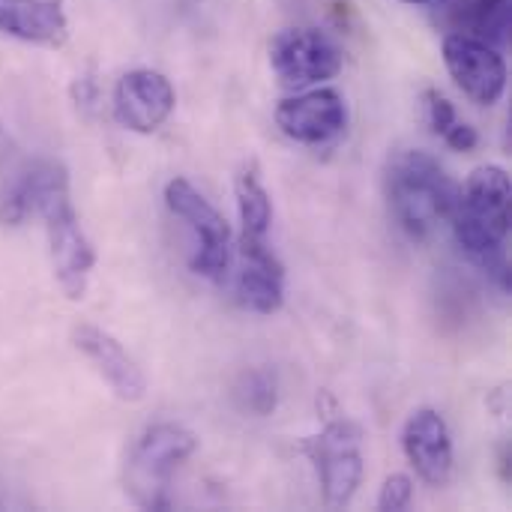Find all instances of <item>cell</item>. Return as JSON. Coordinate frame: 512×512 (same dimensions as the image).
<instances>
[{
    "instance_id": "1",
    "label": "cell",
    "mask_w": 512,
    "mask_h": 512,
    "mask_svg": "<svg viewBox=\"0 0 512 512\" xmlns=\"http://www.w3.org/2000/svg\"><path fill=\"white\" fill-rule=\"evenodd\" d=\"M27 201H30V213H36L45 225L54 273H57L63 294L69 300H81L87 291V279L96 264V255L69 201L66 168L48 159L30 162Z\"/></svg>"
},
{
    "instance_id": "2",
    "label": "cell",
    "mask_w": 512,
    "mask_h": 512,
    "mask_svg": "<svg viewBox=\"0 0 512 512\" xmlns=\"http://www.w3.org/2000/svg\"><path fill=\"white\" fill-rule=\"evenodd\" d=\"M512 183L501 165H480L465 189H459L456 210L450 216L459 246L504 288L510 291V261L504 240L510 234Z\"/></svg>"
},
{
    "instance_id": "3",
    "label": "cell",
    "mask_w": 512,
    "mask_h": 512,
    "mask_svg": "<svg viewBox=\"0 0 512 512\" xmlns=\"http://www.w3.org/2000/svg\"><path fill=\"white\" fill-rule=\"evenodd\" d=\"M384 189L393 219L414 240H426L441 222H450L459 201V186L426 150L393 153Z\"/></svg>"
},
{
    "instance_id": "4",
    "label": "cell",
    "mask_w": 512,
    "mask_h": 512,
    "mask_svg": "<svg viewBox=\"0 0 512 512\" xmlns=\"http://www.w3.org/2000/svg\"><path fill=\"white\" fill-rule=\"evenodd\" d=\"M195 450L198 438L177 423H159L147 429L126 462L123 483L129 498L144 510H168L171 477Z\"/></svg>"
},
{
    "instance_id": "5",
    "label": "cell",
    "mask_w": 512,
    "mask_h": 512,
    "mask_svg": "<svg viewBox=\"0 0 512 512\" xmlns=\"http://www.w3.org/2000/svg\"><path fill=\"white\" fill-rule=\"evenodd\" d=\"M303 450L318 468L324 504L330 510L348 507L363 483V429L351 420H333Z\"/></svg>"
},
{
    "instance_id": "6",
    "label": "cell",
    "mask_w": 512,
    "mask_h": 512,
    "mask_svg": "<svg viewBox=\"0 0 512 512\" xmlns=\"http://www.w3.org/2000/svg\"><path fill=\"white\" fill-rule=\"evenodd\" d=\"M165 204L195 231L201 243L192 258V270L210 282H225L231 270V228L225 216L183 177H174L165 186Z\"/></svg>"
},
{
    "instance_id": "7",
    "label": "cell",
    "mask_w": 512,
    "mask_h": 512,
    "mask_svg": "<svg viewBox=\"0 0 512 512\" xmlns=\"http://www.w3.org/2000/svg\"><path fill=\"white\" fill-rule=\"evenodd\" d=\"M270 66L282 87L309 90L342 69V48L315 27H288L270 39Z\"/></svg>"
},
{
    "instance_id": "8",
    "label": "cell",
    "mask_w": 512,
    "mask_h": 512,
    "mask_svg": "<svg viewBox=\"0 0 512 512\" xmlns=\"http://www.w3.org/2000/svg\"><path fill=\"white\" fill-rule=\"evenodd\" d=\"M444 66L468 99L477 105H495L507 90V63L501 51L468 33H447Z\"/></svg>"
},
{
    "instance_id": "9",
    "label": "cell",
    "mask_w": 512,
    "mask_h": 512,
    "mask_svg": "<svg viewBox=\"0 0 512 512\" xmlns=\"http://www.w3.org/2000/svg\"><path fill=\"white\" fill-rule=\"evenodd\" d=\"M276 126L297 144H327L348 126L345 96L333 87L300 90L276 105Z\"/></svg>"
},
{
    "instance_id": "10",
    "label": "cell",
    "mask_w": 512,
    "mask_h": 512,
    "mask_svg": "<svg viewBox=\"0 0 512 512\" xmlns=\"http://www.w3.org/2000/svg\"><path fill=\"white\" fill-rule=\"evenodd\" d=\"M174 87L156 69H132L114 87V117L138 135L156 132L174 111Z\"/></svg>"
},
{
    "instance_id": "11",
    "label": "cell",
    "mask_w": 512,
    "mask_h": 512,
    "mask_svg": "<svg viewBox=\"0 0 512 512\" xmlns=\"http://www.w3.org/2000/svg\"><path fill=\"white\" fill-rule=\"evenodd\" d=\"M402 450L417 477L429 486H447L453 477V441L447 420L432 411L420 408L408 417L402 429Z\"/></svg>"
},
{
    "instance_id": "12",
    "label": "cell",
    "mask_w": 512,
    "mask_h": 512,
    "mask_svg": "<svg viewBox=\"0 0 512 512\" xmlns=\"http://www.w3.org/2000/svg\"><path fill=\"white\" fill-rule=\"evenodd\" d=\"M72 342L96 366V372L108 381V387L120 399H126V402L144 399V390H147L144 372L138 369L132 354L111 333H105L102 327H93V324H78L72 330Z\"/></svg>"
},
{
    "instance_id": "13",
    "label": "cell",
    "mask_w": 512,
    "mask_h": 512,
    "mask_svg": "<svg viewBox=\"0 0 512 512\" xmlns=\"http://www.w3.org/2000/svg\"><path fill=\"white\" fill-rule=\"evenodd\" d=\"M240 276L237 297L246 309L258 315H273L285 300V267L267 246V240L240 237Z\"/></svg>"
},
{
    "instance_id": "14",
    "label": "cell",
    "mask_w": 512,
    "mask_h": 512,
    "mask_svg": "<svg viewBox=\"0 0 512 512\" xmlns=\"http://www.w3.org/2000/svg\"><path fill=\"white\" fill-rule=\"evenodd\" d=\"M0 33L57 48L69 36L63 0H0Z\"/></svg>"
},
{
    "instance_id": "15",
    "label": "cell",
    "mask_w": 512,
    "mask_h": 512,
    "mask_svg": "<svg viewBox=\"0 0 512 512\" xmlns=\"http://www.w3.org/2000/svg\"><path fill=\"white\" fill-rule=\"evenodd\" d=\"M450 24L456 33L477 36L489 45L507 42L510 30V0H453Z\"/></svg>"
},
{
    "instance_id": "16",
    "label": "cell",
    "mask_w": 512,
    "mask_h": 512,
    "mask_svg": "<svg viewBox=\"0 0 512 512\" xmlns=\"http://www.w3.org/2000/svg\"><path fill=\"white\" fill-rule=\"evenodd\" d=\"M234 195H237V213L243 222V234L246 240H267L270 225H273V201L267 186L261 183L258 165L249 162L237 171L234 177Z\"/></svg>"
},
{
    "instance_id": "17",
    "label": "cell",
    "mask_w": 512,
    "mask_h": 512,
    "mask_svg": "<svg viewBox=\"0 0 512 512\" xmlns=\"http://www.w3.org/2000/svg\"><path fill=\"white\" fill-rule=\"evenodd\" d=\"M423 105H426V120L432 126V132L453 150H462V153H471L477 144H480V135L471 123H465L453 102L441 93V90H426L423 93Z\"/></svg>"
},
{
    "instance_id": "18",
    "label": "cell",
    "mask_w": 512,
    "mask_h": 512,
    "mask_svg": "<svg viewBox=\"0 0 512 512\" xmlns=\"http://www.w3.org/2000/svg\"><path fill=\"white\" fill-rule=\"evenodd\" d=\"M237 405L255 417H270L279 405V381L270 369H246L234 384Z\"/></svg>"
},
{
    "instance_id": "19",
    "label": "cell",
    "mask_w": 512,
    "mask_h": 512,
    "mask_svg": "<svg viewBox=\"0 0 512 512\" xmlns=\"http://www.w3.org/2000/svg\"><path fill=\"white\" fill-rule=\"evenodd\" d=\"M414 501V480L405 477V474H393L387 477V483L381 486V495H378V510L384 512H399L408 510Z\"/></svg>"
},
{
    "instance_id": "20",
    "label": "cell",
    "mask_w": 512,
    "mask_h": 512,
    "mask_svg": "<svg viewBox=\"0 0 512 512\" xmlns=\"http://www.w3.org/2000/svg\"><path fill=\"white\" fill-rule=\"evenodd\" d=\"M405 3H414V6H423V3H432V0H405Z\"/></svg>"
}]
</instances>
